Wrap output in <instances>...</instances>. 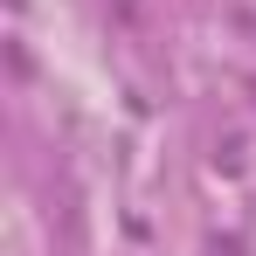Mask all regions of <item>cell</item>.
<instances>
[{
    "instance_id": "cell-1",
    "label": "cell",
    "mask_w": 256,
    "mask_h": 256,
    "mask_svg": "<svg viewBox=\"0 0 256 256\" xmlns=\"http://www.w3.org/2000/svg\"><path fill=\"white\" fill-rule=\"evenodd\" d=\"M118 7H125V14H132V7H138V0H118Z\"/></svg>"
}]
</instances>
